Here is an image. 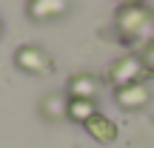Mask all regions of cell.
Listing matches in <instances>:
<instances>
[{"instance_id": "3957f363", "label": "cell", "mask_w": 154, "mask_h": 148, "mask_svg": "<svg viewBox=\"0 0 154 148\" xmlns=\"http://www.w3.org/2000/svg\"><path fill=\"white\" fill-rule=\"evenodd\" d=\"M20 57H23V60L29 57V63H23V66H29V68H37V71H46V68H51L49 57H46L43 51H34V49H29V51H20Z\"/></svg>"}, {"instance_id": "5b68a950", "label": "cell", "mask_w": 154, "mask_h": 148, "mask_svg": "<svg viewBox=\"0 0 154 148\" xmlns=\"http://www.w3.org/2000/svg\"><path fill=\"white\" fill-rule=\"evenodd\" d=\"M72 117H94V105L88 100H74V108H72Z\"/></svg>"}, {"instance_id": "8992f818", "label": "cell", "mask_w": 154, "mask_h": 148, "mask_svg": "<svg viewBox=\"0 0 154 148\" xmlns=\"http://www.w3.org/2000/svg\"><path fill=\"white\" fill-rule=\"evenodd\" d=\"M94 91V83L88 80V77H80V80L74 83V94H91Z\"/></svg>"}, {"instance_id": "7a4b0ae2", "label": "cell", "mask_w": 154, "mask_h": 148, "mask_svg": "<svg viewBox=\"0 0 154 148\" xmlns=\"http://www.w3.org/2000/svg\"><path fill=\"white\" fill-rule=\"evenodd\" d=\"M88 131H91V134H97L103 143H109V140H114V137H117L114 125H111L106 117H100V114H94L91 120H88Z\"/></svg>"}, {"instance_id": "277c9868", "label": "cell", "mask_w": 154, "mask_h": 148, "mask_svg": "<svg viewBox=\"0 0 154 148\" xmlns=\"http://www.w3.org/2000/svg\"><path fill=\"white\" fill-rule=\"evenodd\" d=\"M120 100H123V105L134 108L137 103H143V100H146V91H143L140 86H131V91H123V94H120Z\"/></svg>"}, {"instance_id": "6da1fadb", "label": "cell", "mask_w": 154, "mask_h": 148, "mask_svg": "<svg viewBox=\"0 0 154 148\" xmlns=\"http://www.w3.org/2000/svg\"><path fill=\"white\" fill-rule=\"evenodd\" d=\"M111 77H114V83H120V86H134V83L143 77V63L128 57V60L117 63V66L111 68Z\"/></svg>"}]
</instances>
